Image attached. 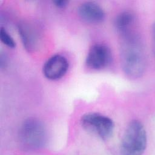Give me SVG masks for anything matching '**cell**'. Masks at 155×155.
<instances>
[{"mask_svg": "<svg viewBox=\"0 0 155 155\" xmlns=\"http://www.w3.org/2000/svg\"><path fill=\"white\" fill-rule=\"evenodd\" d=\"M147 132L139 120H133L128 125L121 140L120 152L126 155H140L146 149Z\"/></svg>", "mask_w": 155, "mask_h": 155, "instance_id": "2", "label": "cell"}, {"mask_svg": "<svg viewBox=\"0 0 155 155\" xmlns=\"http://www.w3.org/2000/svg\"><path fill=\"white\" fill-rule=\"evenodd\" d=\"M68 68V62L65 57L55 54L50 57L43 66V74L50 80H57L62 78Z\"/></svg>", "mask_w": 155, "mask_h": 155, "instance_id": "6", "label": "cell"}, {"mask_svg": "<svg viewBox=\"0 0 155 155\" xmlns=\"http://www.w3.org/2000/svg\"><path fill=\"white\" fill-rule=\"evenodd\" d=\"M134 21V15L130 12L125 11L116 16L114 20V25L117 31L124 36L128 35L130 28L133 24Z\"/></svg>", "mask_w": 155, "mask_h": 155, "instance_id": "9", "label": "cell"}, {"mask_svg": "<svg viewBox=\"0 0 155 155\" xmlns=\"http://www.w3.org/2000/svg\"><path fill=\"white\" fill-rule=\"evenodd\" d=\"M18 32L25 49L31 51L38 47L39 35L35 26L28 23L23 22L19 24Z\"/></svg>", "mask_w": 155, "mask_h": 155, "instance_id": "8", "label": "cell"}, {"mask_svg": "<svg viewBox=\"0 0 155 155\" xmlns=\"http://www.w3.org/2000/svg\"><path fill=\"white\" fill-rule=\"evenodd\" d=\"M78 15L85 22L90 24L102 22L105 17L103 8L94 2H85L78 8Z\"/></svg>", "mask_w": 155, "mask_h": 155, "instance_id": "7", "label": "cell"}, {"mask_svg": "<svg viewBox=\"0 0 155 155\" xmlns=\"http://www.w3.org/2000/svg\"><path fill=\"white\" fill-rule=\"evenodd\" d=\"M111 59L110 48L105 44H96L90 48L86 57L85 64L90 69L99 70L107 67Z\"/></svg>", "mask_w": 155, "mask_h": 155, "instance_id": "5", "label": "cell"}, {"mask_svg": "<svg viewBox=\"0 0 155 155\" xmlns=\"http://www.w3.org/2000/svg\"><path fill=\"white\" fill-rule=\"evenodd\" d=\"M19 136L22 145L31 150L44 147L48 140V134L45 125L36 118H28L22 124Z\"/></svg>", "mask_w": 155, "mask_h": 155, "instance_id": "3", "label": "cell"}, {"mask_svg": "<svg viewBox=\"0 0 155 155\" xmlns=\"http://www.w3.org/2000/svg\"><path fill=\"white\" fill-rule=\"evenodd\" d=\"M122 45L121 65L125 74L132 79L140 78L144 73L146 61L143 50L138 41L128 35Z\"/></svg>", "mask_w": 155, "mask_h": 155, "instance_id": "1", "label": "cell"}, {"mask_svg": "<svg viewBox=\"0 0 155 155\" xmlns=\"http://www.w3.org/2000/svg\"><path fill=\"white\" fill-rule=\"evenodd\" d=\"M53 2L54 4V5L58 8H64L68 4V1H64V0L54 1H53Z\"/></svg>", "mask_w": 155, "mask_h": 155, "instance_id": "11", "label": "cell"}, {"mask_svg": "<svg viewBox=\"0 0 155 155\" xmlns=\"http://www.w3.org/2000/svg\"><path fill=\"white\" fill-rule=\"evenodd\" d=\"M82 126L103 140L110 139L114 132V124L109 117L97 113H88L81 119Z\"/></svg>", "mask_w": 155, "mask_h": 155, "instance_id": "4", "label": "cell"}, {"mask_svg": "<svg viewBox=\"0 0 155 155\" xmlns=\"http://www.w3.org/2000/svg\"><path fill=\"white\" fill-rule=\"evenodd\" d=\"M0 39L1 42L9 48H15L16 47V42L10 35L3 28L0 30Z\"/></svg>", "mask_w": 155, "mask_h": 155, "instance_id": "10", "label": "cell"}]
</instances>
